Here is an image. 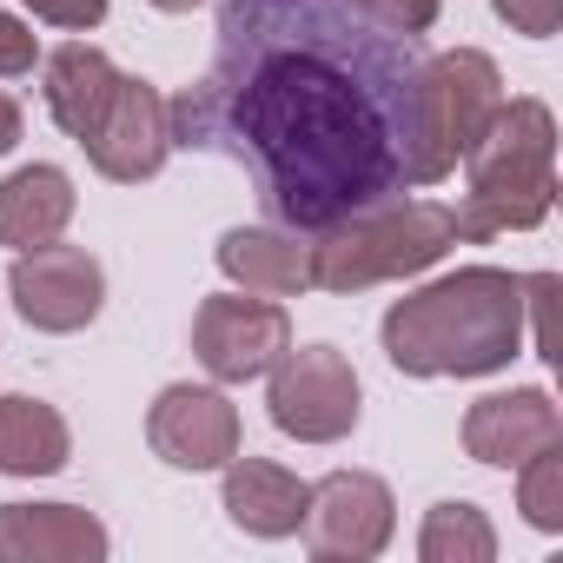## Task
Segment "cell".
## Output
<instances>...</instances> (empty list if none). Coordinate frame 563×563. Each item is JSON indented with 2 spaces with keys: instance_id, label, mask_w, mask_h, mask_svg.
<instances>
[{
  "instance_id": "21",
  "label": "cell",
  "mask_w": 563,
  "mask_h": 563,
  "mask_svg": "<svg viewBox=\"0 0 563 563\" xmlns=\"http://www.w3.org/2000/svg\"><path fill=\"white\" fill-rule=\"evenodd\" d=\"M345 8L391 27V34H431L438 27V0H345Z\"/></svg>"
},
{
  "instance_id": "15",
  "label": "cell",
  "mask_w": 563,
  "mask_h": 563,
  "mask_svg": "<svg viewBox=\"0 0 563 563\" xmlns=\"http://www.w3.org/2000/svg\"><path fill=\"white\" fill-rule=\"evenodd\" d=\"M113 87H120V67L93 41H67V47L41 54V93H47V113L67 140H87L100 126Z\"/></svg>"
},
{
  "instance_id": "10",
  "label": "cell",
  "mask_w": 563,
  "mask_h": 563,
  "mask_svg": "<svg viewBox=\"0 0 563 563\" xmlns=\"http://www.w3.org/2000/svg\"><path fill=\"white\" fill-rule=\"evenodd\" d=\"M239 438V405L219 385H166L146 411V444L173 471H225Z\"/></svg>"
},
{
  "instance_id": "7",
  "label": "cell",
  "mask_w": 563,
  "mask_h": 563,
  "mask_svg": "<svg viewBox=\"0 0 563 563\" xmlns=\"http://www.w3.org/2000/svg\"><path fill=\"white\" fill-rule=\"evenodd\" d=\"M292 345V319L278 299L258 292H212L192 312V358L212 372V385H252Z\"/></svg>"
},
{
  "instance_id": "23",
  "label": "cell",
  "mask_w": 563,
  "mask_h": 563,
  "mask_svg": "<svg viewBox=\"0 0 563 563\" xmlns=\"http://www.w3.org/2000/svg\"><path fill=\"white\" fill-rule=\"evenodd\" d=\"M41 67V34L21 14H0V80H27Z\"/></svg>"
},
{
  "instance_id": "25",
  "label": "cell",
  "mask_w": 563,
  "mask_h": 563,
  "mask_svg": "<svg viewBox=\"0 0 563 563\" xmlns=\"http://www.w3.org/2000/svg\"><path fill=\"white\" fill-rule=\"evenodd\" d=\"M21 126H27L21 100H8V93H0V153H14V146H21Z\"/></svg>"
},
{
  "instance_id": "19",
  "label": "cell",
  "mask_w": 563,
  "mask_h": 563,
  "mask_svg": "<svg viewBox=\"0 0 563 563\" xmlns=\"http://www.w3.org/2000/svg\"><path fill=\"white\" fill-rule=\"evenodd\" d=\"M418 556L424 563H490L497 556V530L477 504L464 497H444L424 510V530H418Z\"/></svg>"
},
{
  "instance_id": "8",
  "label": "cell",
  "mask_w": 563,
  "mask_h": 563,
  "mask_svg": "<svg viewBox=\"0 0 563 563\" xmlns=\"http://www.w3.org/2000/svg\"><path fill=\"white\" fill-rule=\"evenodd\" d=\"M8 292H14V312L34 325V332H87L107 306V272L87 245H34V252H14L8 265Z\"/></svg>"
},
{
  "instance_id": "16",
  "label": "cell",
  "mask_w": 563,
  "mask_h": 563,
  "mask_svg": "<svg viewBox=\"0 0 563 563\" xmlns=\"http://www.w3.org/2000/svg\"><path fill=\"white\" fill-rule=\"evenodd\" d=\"M306 490L286 464H272V457H232L225 464V517L245 530V537H299L306 523Z\"/></svg>"
},
{
  "instance_id": "22",
  "label": "cell",
  "mask_w": 563,
  "mask_h": 563,
  "mask_svg": "<svg viewBox=\"0 0 563 563\" xmlns=\"http://www.w3.org/2000/svg\"><path fill=\"white\" fill-rule=\"evenodd\" d=\"M497 8V21L510 27V34H523V41H550L556 27H563V0H490Z\"/></svg>"
},
{
  "instance_id": "6",
  "label": "cell",
  "mask_w": 563,
  "mask_h": 563,
  "mask_svg": "<svg viewBox=\"0 0 563 563\" xmlns=\"http://www.w3.org/2000/svg\"><path fill=\"white\" fill-rule=\"evenodd\" d=\"M265 411L272 424L299 438V444H339L358 431V372L339 345H286L278 352V365L265 372Z\"/></svg>"
},
{
  "instance_id": "24",
  "label": "cell",
  "mask_w": 563,
  "mask_h": 563,
  "mask_svg": "<svg viewBox=\"0 0 563 563\" xmlns=\"http://www.w3.org/2000/svg\"><path fill=\"white\" fill-rule=\"evenodd\" d=\"M21 8L47 27H67V34H87L107 21V0H21Z\"/></svg>"
},
{
  "instance_id": "5",
  "label": "cell",
  "mask_w": 563,
  "mask_h": 563,
  "mask_svg": "<svg viewBox=\"0 0 563 563\" xmlns=\"http://www.w3.org/2000/svg\"><path fill=\"white\" fill-rule=\"evenodd\" d=\"M497 107H504V74L490 54H477V47H457L438 60L424 54L418 93H411V186L451 179Z\"/></svg>"
},
{
  "instance_id": "4",
  "label": "cell",
  "mask_w": 563,
  "mask_h": 563,
  "mask_svg": "<svg viewBox=\"0 0 563 563\" xmlns=\"http://www.w3.org/2000/svg\"><path fill=\"white\" fill-rule=\"evenodd\" d=\"M457 245V212L438 199H378L312 232V292H372L385 278H418Z\"/></svg>"
},
{
  "instance_id": "20",
  "label": "cell",
  "mask_w": 563,
  "mask_h": 563,
  "mask_svg": "<svg viewBox=\"0 0 563 563\" xmlns=\"http://www.w3.org/2000/svg\"><path fill=\"white\" fill-rule=\"evenodd\" d=\"M517 510L530 530L556 537L563 530V444H543L537 457L517 464Z\"/></svg>"
},
{
  "instance_id": "3",
  "label": "cell",
  "mask_w": 563,
  "mask_h": 563,
  "mask_svg": "<svg viewBox=\"0 0 563 563\" xmlns=\"http://www.w3.org/2000/svg\"><path fill=\"white\" fill-rule=\"evenodd\" d=\"M471 179H464V206L457 212V239L484 245L497 232H530L550 219L556 206V113L543 100H504L490 113V126L477 133V146L464 153Z\"/></svg>"
},
{
  "instance_id": "9",
  "label": "cell",
  "mask_w": 563,
  "mask_h": 563,
  "mask_svg": "<svg viewBox=\"0 0 563 563\" xmlns=\"http://www.w3.org/2000/svg\"><path fill=\"white\" fill-rule=\"evenodd\" d=\"M306 550L319 563H372L391 530H398V504L391 484L372 471H332L306 490Z\"/></svg>"
},
{
  "instance_id": "18",
  "label": "cell",
  "mask_w": 563,
  "mask_h": 563,
  "mask_svg": "<svg viewBox=\"0 0 563 563\" xmlns=\"http://www.w3.org/2000/svg\"><path fill=\"white\" fill-rule=\"evenodd\" d=\"M74 457V431L47 398H0V477H54Z\"/></svg>"
},
{
  "instance_id": "2",
  "label": "cell",
  "mask_w": 563,
  "mask_h": 563,
  "mask_svg": "<svg viewBox=\"0 0 563 563\" xmlns=\"http://www.w3.org/2000/svg\"><path fill=\"white\" fill-rule=\"evenodd\" d=\"M378 339L405 378H490L523 352V278L504 265H457L405 292Z\"/></svg>"
},
{
  "instance_id": "1",
  "label": "cell",
  "mask_w": 563,
  "mask_h": 563,
  "mask_svg": "<svg viewBox=\"0 0 563 563\" xmlns=\"http://www.w3.org/2000/svg\"><path fill=\"white\" fill-rule=\"evenodd\" d=\"M219 47L199 87L166 100L173 146L245 166L265 225L325 232L411 192L418 34L345 0H219Z\"/></svg>"
},
{
  "instance_id": "12",
  "label": "cell",
  "mask_w": 563,
  "mask_h": 563,
  "mask_svg": "<svg viewBox=\"0 0 563 563\" xmlns=\"http://www.w3.org/2000/svg\"><path fill=\"white\" fill-rule=\"evenodd\" d=\"M543 444H563V411L550 391L517 385V391H490L464 411V451L490 471H517L523 457H537Z\"/></svg>"
},
{
  "instance_id": "11",
  "label": "cell",
  "mask_w": 563,
  "mask_h": 563,
  "mask_svg": "<svg viewBox=\"0 0 563 563\" xmlns=\"http://www.w3.org/2000/svg\"><path fill=\"white\" fill-rule=\"evenodd\" d=\"M80 146H87L93 173H100V179H113V186H140V179H153V173L166 166V153H173L166 93H159L153 80L120 74V87H113V100H107L100 126H93Z\"/></svg>"
},
{
  "instance_id": "13",
  "label": "cell",
  "mask_w": 563,
  "mask_h": 563,
  "mask_svg": "<svg viewBox=\"0 0 563 563\" xmlns=\"http://www.w3.org/2000/svg\"><path fill=\"white\" fill-rule=\"evenodd\" d=\"M107 523L80 504H0V563H100Z\"/></svg>"
},
{
  "instance_id": "26",
  "label": "cell",
  "mask_w": 563,
  "mask_h": 563,
  "mask_svg": "<svg viewBox=\"0 0 563 563\" xmlns=\"http://www.w3.org/2000/svg\"><path fill=\"white\" fill-rule=\"evenodd\" d=\"M153 8H159V14H192L199 0H153Z\"/></svg>"
},
{
  "instance_id": "17",
  "label": "cell",
  "mask_w": 563,
  "mask_h": 563,
  "mask_svg": "<svg viewBox=\"0 0 563 563\" xmlns=\"http://www.w3.org/2000/svg\"><path fill=\"white\" fill-rule=\"evenodd\" d=\"M74 179L60 166H21L0 179V245L8 252H34L47 239H60L74 225Z\"/></svg>"
},
{
  "instance_id": "14",
  "label": "cell",
  "mask_w": 563,
  "mask_h": 563,
  "mask_svg": "<svg viewBox=\"0 0 563 563\" xmlns=\"http://www.w3.org/2000/svg\"><path fill=\"white\" fill-rule=\"evenodd\" d=\"M219 272L239 292L299 299V292H312V239L286 232V225H232L219 239Z\"/></svg>"
}]
</instances>
